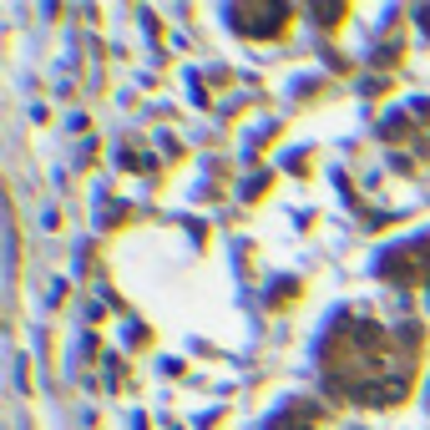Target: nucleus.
<instances>
[{"mask_svg": "<svg viewBox=\"0 0 430 430\" xmlns=\"http://www.w3.org/2000/svg\"><path fill=\"white\" fill-rule=\"evenodd\" d=\"M380 142L400 157L410 173H420L430 163V101H410L380 127Z\"/></svg>", "mask_w": 430, "mask_h": 430, "instance_id": "f03ea898", "label": "nucleus"}, {"mask_svg": "<svg viewBox=\"0 0 430 430\" xmlns=\"http://www.w3.org/2000/svg\"><path fill=\"white\" fill-rule=\"evenodd\" d=\"M274 430H329V420L319 415V410H314L309 400H289V405L279 410Z\"/></svg>", "mask_w": 430, "mask_h": 430, "instance_id": "7ed1b4c3", "label": "nucleus"}, {"mask_svg": "<svg viewBox=\"0 0 430 430\" xmlns=\"http://www.w3.org/2000/svg\"><path fill=\"white\" fill-rule=\"evenodd\" d=\"M319 385L354 410H395L410 400L425 334L415 319H380L369 309H339L319 334Z\"/></svg>", "mask_w": 430, "mask_h": 430, "instance_id": "f257e3e1", "label": "nucleus"}]
</instances>
